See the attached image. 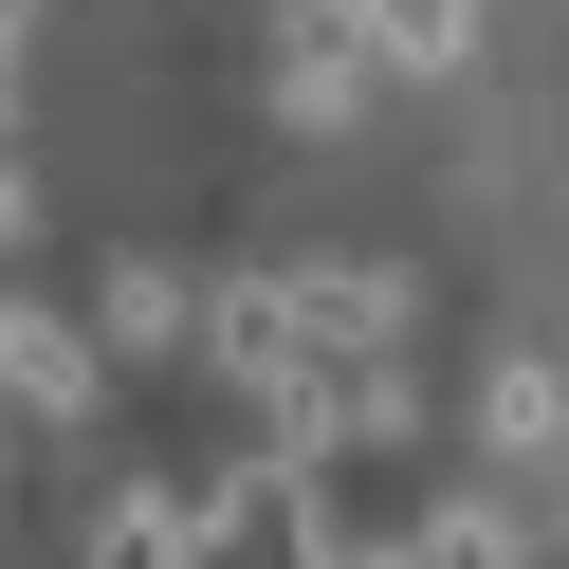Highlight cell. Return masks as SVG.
I'll list each match as a JSON object with an SVG mask.
<instances>
[{
    "label": "cell",
    "instance_id": "8",
    "mask_svg": "<svg viewBox=\"0 0 569 569\" xmlns=\"http://www.w3.org/2000/svg\"><path fill=\"white\" fill-rule=\"evenodd\" d=\"M19 38H38V0H0V92H19Z\"/></svg>",
    "mask_w": 569,
    "mask_h": 569
},
{
    "label": "cell",
    "instance_id": "4",
    "mask_svg": "<svg viewBox=\"0 0 569 569\" xmlns=\"http://www.w3.org/2000/svg\"><path fill=\"white\" fill-rule=\"evenodd\" d=\"M349 74H368V56H349V19H295V56H276V92H295V129H331V111H349Z\"/></svg>",
    "mask_w": 569,
    "mask_h": 569
},
{
    "label": "cell",
    "instance_id": "9",
    "mask_svg": "<svg viewBox=\"0 0 569 569\" xmlns=\"http://www.w3.org/2000/svg\"><path fill=\"white\" fill-rule=\"evenodd\" d=\"M331 569H405V551H368V532H331Z\"/></svg>",
    "mask_w": 569,
    "mask_h": 569
},
{
    "label": "cell",
    "instance_id": "3",
    "mask_svg": "<svg viewBox=\"0 0 569 569\" xmlns=\"http://www.w3.org/2000/svg\"><path fill=\"white\" fill-rule=\"evenodd\" d=\"M405 569H532V551H515V515H496V496H441V515L405 532Z\"/></svg>",
    "mask_w": 569,
    "mask_h": 569
},
{
    "label": "cell",
    "instance_id": "7",
    "mask_svg": "<svg viewBox=\"0 0 569 569\" xmlns=\"http://www.w3.org/2000/svg\"><path fill=\"white\" fill-rule=\"evenodd\" d=\"M111 331L129 349H184V276H111Z\"/></svg>",
    "mask_w": 569,
    "mask_h": 569
},
{
    "label": "cell",
    "instance_id": "5",
    "mask_svg": "<svg viewBox=\"0 0 569 569\" xmlns=\"http://www.w3.org/2000/svg\"><path fill=\"white\" fill-rule=\"evenodd\" d=\"M0 386H19V405H92V349H74V331H38V312H19V331H0Z\"/></svg>",
    "mask_w": 569,
    "mask_h": 569
},
{
    "label": "cell",
    "instance_id": "2",
    "mask_svg": "<svg viewBox=\"0 0 569 569\" xmlns=\"http://www.w3.org/2000/svg\"><path fill=\"white\" fill-rule=\"evenodd\" d=\"M92 569H202V496H111L92 515Z\"/></svg>",
    "mask_w": 569,
    "mask_h": 569
},
{
    "label": "cell",
    "instance_id": "10",
    "mask_svg": "<svg viewBox=\"0 0 569 569\" xmlns=\"http://www.w3.org/2000/svg\"><path fill=\"white\" fill-rule=\"evenodd\" d=\"M0 239H19V166H0Z\"/></svg>",
    "mask_w": 569,
    "mask_h": 569
},
{
    "label": "cell",
    "instance_id": "6",
    "mask_svg": "<svg viewBox=\"0 0 569 569\" xmlns=\"http://www.w3.org/2000/svg\"><path fill=\"white\" fill-rule=\"evenodd\" d=\"M496 441H515V459H551V441H569V386L532 368V349H515V368H496Z\"/></svg>",
    "mask_w": 569,
    "mask_h": 569
},
{
    "label": "cell",
    "instance_id": "1",
    "mask_svg": "<svg viewBox=\"0 0 569 569\" xmlns=\"http://www.w3.org/2000/svg\"><path fill=\"white\" fill-rule=\"evenodd\" d=\"M349 56H386V74H459L478 56V0H331Z\"/></svg>",
    "mask_w": 569,
    "mask_h": 569
}]
</instances>
